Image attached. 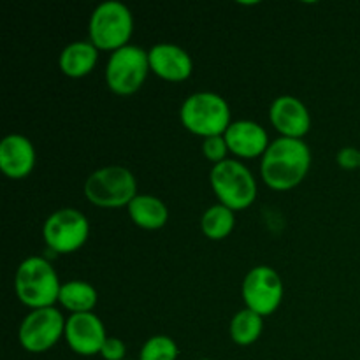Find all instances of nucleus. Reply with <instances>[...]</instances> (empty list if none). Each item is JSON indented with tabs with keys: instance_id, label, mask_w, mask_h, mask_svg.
Returning a JSON list of instances; mask_svg holds the SVG:
<instances>
[{
	"instance_id": "393cba45",
	"label": "nucleus",
	"mask_w": 360,
	"mask_h": 360,
	"mask_svg": "<svg viewBox=\"0 0 360 360\" xmlns=\"http://www.w3.org/2000/svg\"><path fill=\"white\" fill-rule=\"evenodd\" d=\"M199 360H211V359H199Z\"/></svg>"
},
{
	"instance_id": "dca6fc26",
	"label": "nucleus",
	"mask_w": 360,
	"mask_h": 360,
	"mask_svg": "<svg viewBox=\"0 0 360 360\" xmlns=\"http://www.w3.org/2000/svg\"><path fill=\"white\" fill-rule=\"evenodd\" d=\"M98 62V49L90 41H74L62 49L58 58L60 70L70 79L91 74Z\"/></svg>"
},
{
	"instance_id": "4be33fe9",
	"label": "nucleus",
	"mask_w": 360,
	"mask_h": 360,
	"mask_svg": "<svg viewBox=\"0 0 360 360\" xmlns=\"http://www.w3.org/2000/svg\"><path fill=\"white\" fill-rule=\"evenodd\" d=\"M229 146L224 136H214L202 139V155L206 160H210L213 165L221 164L229 158Z\"/></svg>"
},
{
	"instance_id": "0eeeda50",
	"label": "nucleus",
	"mask_w": 360,
	"mask_h": 360,
	"mask_svg": "<svg viewBox=\"0 0 360 360\" xmlns=\"http://www.w3.org/2000/svg\"><path fill=\"white\" fill-rule=\"evenodd\" d=\"M150 72V58L146 49L129 44L111 53L105 63L104 77L109 91L118 97H129L141 90Z\"/></svg>"
},
{
	"instance_id": "412c9836",
	"label": "nucleus",
	"mask_w": 360,
	"mask_h": 360,
	"mask_svg": "<svg viewBox=\"0 0 360 360\" xmlns=\"http://www.w3.org/2000/svg\"><path fill=\"white\" fill-rule=\"evenodd\" d=\"M179 348L172 338L157 334L144 341L137 360H178Z\"/></svg>"
},
{
	"instance_id": "4468645a",
	"label": "nucleus",
	"mask_w": 360,
	"mask_h": 360,
	"mask_svg": "<svg viewBox=\"0 0 360 360\" xmlns=\"http://www.w3.org/2000/svg\"><path fill=\"white\" fill-rule=\"evenodd\" d=\"M227 141L229 151L238 160H252V158H262L269 148L271 141L267 130L260 123L253 120H239L232 122L227 132L224 134Z\"/></svg>"
},
{
	"instance_id": "f257e3e1",
	"label": "nucleus",
	"mask_w": 360,
	"mask_h": 360,
	"mask_svg": "<svg viewBox=\"0 0 360 360\" xmlns=\"http://www.w3.org/2000/svg\"><path fill=\"white\" fill-rule=\"evenodd\" d=\"M311 167V150L302 139L278 137L260 158L262 181L274 192H288L301 185Z\"/></svg>"
},
{
	"instance_id": "9b49d317",
	"label": "nucleus",
	"mask_w": 360,
	"mask_h": 360,
	"mask_svg": "<svg viewBox=\"0 0 360 360\" xmlns=\"http://www.w3.org/2000/svg\"><path fill=\"white\" fill-rule=\"evenodd\" d=\"M63 340L76 355L94 357L101 355L102 347L108 340V333L104 322L95 313H79V315H70L65 320Z\"/></svg>"
},
{
	"instance_id": "20e7f679",
	"label": "nucleus",
	"mask_w": 360,
	"mask_h": 360,
	"mask_svg": "<svg viewBox=\"0 0 360 360\" xmlns=\"http://www.w3.org/2000/svg\"><path fill=\"white\" fill-rule=\"evenodd\" d=\"M134 34V16L125 4L108 0L98 4L88 23V41L98 51L115 53L129 46Z\"/></svg>"
},
{
	"instance_id": "39448f33",
	"label": "nucleus",
	"mask_w": 360,
	"mask_h": 360,
	"mask_svg": "<svg viewBox=\"0 0 360 360\" xmlns=\"http://www.w3.org/2000/svg\"><path fill=\"white\" fill-rule=\"evenodd\" d=\"M84 197L88 202L102 210L129 207L137 197V179L123 165H105L97 169L84 181Z\"/></svg>"
},
{
	"instance_id": "1a4fd4ad",
	"label": "nucleus",
	"mask_w": 360,
	"mask_h": 360,
	"mask_svg": "<svg viewBox=\"0 0 360 360\" xmlns=\"http://www.w3.org/2000/svg\"><path fill=\"white\" fill-rule=\"evenodd\" d=\"M65 320L55 306L32 309L18 330L21 348L28 354H44L51 350L65 334Z\"/></svg>"
},
{
	"instance_id": "ddd939ff",
	"label": "nucleus",
	"mask_w": 360,
	"mask_h": 360,
	"mask_svg": "<svg viewBox=\"0 0 360 360\" xmlns=\"http://www.w3.org/2000/svg\"><path fill=\"white\" fill-rule=\"evenodd\" d=\"M150 69L155 76L169 83H183L193 72V60L188 51L172 42H160L148 51Z\"/></svg>"
},
{
	"instance_id": "6e6552de",
	"label": "nucleus",
	"mask_w": 360,
	"mask_h": 360,
	"mask_svg": "<svg viewBox=\"0 0 360 360\" xmlns=\"http://www.w3.org/2000/svg\"><path fill=\"white\" fill-rule=\"evenodd\" d=\"M90 236L88 218L74 207L56 210L42 225V238L53 253L69 255L83 248Z\"/></svg>"
},
{
	"instance_id": "9d476101",
	"label": "nucleus",
	"mask_w": 360,
	"mask_h": 360,
	"mask_svg": "<svg viewBox=\"0 0 360 360\" xmlns=\"http://www.w3.org/2000/svg\"><path fill=\"white\" fill-rule=\"evenodd\" d=\"M241 294L246 308L260 316H269L283 302V281L273 267L257 266L243 280Z\"/></svg>"
},
{
	"instance_id": "aec40b11",
	"label": "nucleus",
	"mask_w": 360,
	"mask_h": 360,
	"mask_svg": "<svg viewBox=\"0 0 360 360\" xmlns=\"http://www.w3.org/2000/svg\"><path fill=\"white\" fill-rule=\"evenodd\" d=\"M262 330L264 316L257 315L252 309L245 308L232 316L229 333H231V340L238 347H250L255 341H259V338L262 336Z\"/></svg>"
},
{
	"instance_id": "f8f14e48",
	"label": "nucleus",
	"mask_w": 360,
	"mask_h": 360,
	"mask_svg": "<svg viewBox=\"0 0 360 360\" xmlns=\"http://www.w3.org/2000/svg\"><path fill=\"white\" fill-rule=\"evenodd\" d=\"M271 125L280 137L287 139H304L311 130V115L301 98L294 95H280L269 108Z\"/></svg>"
},
{
	"instance_id": "a211bd4d",
	"label": "nucleus",
	"mask_w": 360,
	"mask_h": 360,
	"mask_svg": "<svg viewBox=\"0 0 360 360\" xmlns=\"http://www.w3.org/2000/svg\"><path fill=\"white\" fill-rule=\"evenodd\" d=\"M98 302V294L94 285L88 281L72 280L62 283L60 288L58 304L70 315H79V313H94L95 306Z\"/></svg>"
},
{
	"instance_id": "f03ea898",
	"label": "nucleus",
	"mask_w": 360,
	"mask_h": 360,
	"mask_svg": "<svg viewBox=\"0 0 360 360\" xmlns=\"http://www.w3.org/2000/svg\"><path fill=\"white\" fill-rule=\"evenodd\" d=\"M58 273L44 257H28L14 274V290L23 306L30 309L51 308L60 297Z\"/></svg>"
},
{
	"instance_id": "2eb2a0df",
	"label": "nucleus",
	"mask_w": 360,
	"mask_h": 360,
	"mask_svg": "<svg viewBox=\"0 0 360 360\" xmlns=\"http://www.w3.org/2000/svg\"><path fill=\"white\" fill-rule=\"evenodd\" d=\"M35 148L23 134H9L0 141V171L9 179H23L35 167Z\"/></svg>"
},
{
	"instance_id": "5701e85b",
	"label": "nucleus",
	"mask_w": 360,
	"mask_h": 360,
	"mask_svg": "<svg viewBox=\"0 0 360 360\" xmlns=\"http://www.w3.org/2000/svg\"><path fill=\"white\" fill-rule=\"evenodd\" d=\"M101 357L104 360H127V345L120 338L108 336L101 350Z\"/></svg>"
},
{
	"instance_id": "a878e982",
	"label": "nucleus",
	"mask_w": 360,
	"mask_h": 360,
	"mask_svg": "<svg viewBox=\"0 0 360 360\" xmlns=\"http://www.w3.org/2000/svg\"><path fill=\"white\" fill-rule=\"evenodd\" d=\"M127 360H132V359H127Z\"/></svg>"
},
{
	"instance_id": "423d86ee",
	"label": "nucleus",
	"mask_w": 360,
	"mask_h": 360,
	"mask_svg": "<svg viewBox=\"0 0 360 360\" xmlns=\"http://www.w3.org/2000/svg\"><path fill=\"white\" fill-rule=\"evenodd\" d=\"M210 183L218 204H224L234 213L248 210L255 202L259 192L255 176L238 158H227L221 164L213 165Z\"/></svg>"
},
{
	"instance_id": "f3484780",
	"label": "nucleus",
	"mask_w": 360,
	"mask_h": 360,
	"mask_svg": "<svg viewBox=\"0 0 360 360\" xmlns=\"http://www.w3.org/2000/svg\"><path fill=\"white\" fill-rule=\"evenodd\" d=\"M127 211L130 220L143 231H160L169 221V210L164 200L150 193H137Z\"/></svg>"
},
{
	"instance_id": "6ab92c4d",
	"label": "nucleus",
	"mask_w": 360,
	"mask_h": 360,
	"mask_svg": "<svg viewBox=\"0 0 360 360\" xmlns=\"http://www.w3.org/2000/svg\"><path fill=\"white\" fill-rule=\"evenodd\" d=\"M236 213L224 204H214L204 211L200 218V231L211 241H221L234 231Z\"/></svg>"
},
{
	"instance_id": "7ed1b4c3",
	"label": "nucleus",
	"mask_w": 360,
	"mask_h": 360,
	"mask_svg": "<svg viewBox=\"0 0 360 360\" xmlns=\"http://www.w3.org/2000/svg\"><path fill=\"white\" fill-rule=\"evenodd\" d=\"M179 120L190 134L202 139L224 136L232 123L227 101L214 91L188 95L179 109Z\"/></svg>"
},
{
	"instance_id": "b1692460",
	"label": "nucleus",
	"mask_w": 360,
	"mask_h": 360,
	"mask_svg": "<svg viewBox=\"0 0 360 360\" xmlns=\"http://www.w3.org/2000/svg\"><path fill=\"white\" fill-rule=\"evenodd\" d=\"M336 162L343 171H360V150L354 146H345L338 151Z\"/></svg>"
}]
</instances>
